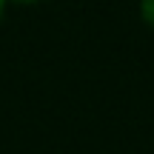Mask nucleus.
Here are the masks:
<instances>
[{
  "label": "nucleus",
  "mask_w": 154,
  "mask_h": 154,
  "mask_svg": "<svg viewBox=\"0 0 154 154\" xmlns=\"http://www.w3.org/2000/svg\"><path fill=\"white\" fill-rule=\"evenodd\" d=\"M6 3H9V0H0V14L6 11Z\"/></svg>",
  "instance_id": "3"
},
{
  "label": "nucleus",
  "mask_w": 154,
  "mask_h": 154,
  "mask_svg": "<svg viewBox=\"0 0 154 154\" xmlns=\"http://www.w3.org/2000/svg\"><path fill=\"white\" fill-rule=\"evenodd\" d=\"M140 14H143V20L154 29V0H140Z\"/></svg>",
  "instance_id": "1"
},
{
  "label": "nucleus",
  "mask_w": 154,
  "mask_h": 154,
  "mask_svg": "<svg viewBox=\"0 0 154 154\" xmlns=\"http://www.w3.org/2000/svg\"><path fill=\"white\" fill-rule=\"evenodd\" d=\"M14 3H23V6H34V3H43V0H14Z\"/></svg>",
  "instance_id": "2"
}]
</instances>
